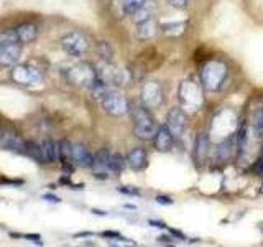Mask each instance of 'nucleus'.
I'll return each instance as SVG.
<instances>
[{"instance_id": "c9c22d12", "label": "nucleus", "mask_w": 263, "mask_h": 247, "mask_svg": "<svg viewBox=\"0 0 263 247\" xmlns=\"http://www.w3.org/2000/svg\"><path fill=\"white\" fill-rule=\"evenodd\" d=\"M158 241H160V242H163V244H164V242L171 244V242H173V239H171V237H168V236H161V237H158Z\"/></svg>"}, {"instance_id": "a878e982", "label": "nucleus", "mask_w": 263, "mask_h": 247, "mask_svg": "<svg viewBox=\"0 0 263 247\" xmlns=\"http://www.w3.org/2000/svg\"><path fill=\"white\" fill-rule=\"evenodd\" d=\"M148 0H122V5H123V12L128 13V15H134L138 8H142Z\"/></svg>"}, {"instance_id": "7c9ffc66", "label": "nucleus", "mask_w": 263, "mask_h": 247, "mask_svg": "<svg viewBox=\"0 0 263 247\" xmlns=\"http://www.w3.org/2000/svg\"><path fill=\"white\" fill-rule=\"evenodd\" d=\"M252 171L255 173V175H263V150L258 156V160L255 162V165L252 167Z\"/></svg>"}, {"instance_id": "412c9836", "label": "nucleus", "mask_w": 263, "mask_h": 247, "mask_svg": "<svg viewBox=\"0 0 263 247\" xmlns=\"http://www.w3.org/2000/svg\"><path fill=\"white\" fill-rule=\"evenodd\" d=\"M58 160H60L63 165L69 163V160H72V145L68 142V140L58 142Z\"/></svg>"}, {"instance_id": "bb28decb", "label": "nucleus", "mask_w": 263, "mask_h": 247, "mask_svg": "<svg viewBox=\"0 0 263 247\" xmlns=\"http://www.w3.org/2000/svg\"><path fill=\"white\" fill-rule=\"evenodd\" d=\"M0 43H20L16 28H5L0 31Z\"/></svg>"}, {"instance_id": "39448f33", "label": "nucleus", "mask_w": 263, "mask_h": 247, "mask_svg": "<svg viewBox=\"0 0 263 247\" xmlns=\"http://www.w3.org/2000/svg\"><path fill=\"white\" fill-rule=\"evenodd\" d=\"M96 74H97V79L105 82L107 86L109 84H117V86L125 84L127 79H128L127 73L123 69H119V68H115V66H112L110 61L99 63L97 68H96Z\"/></svg>"}, {"instance_id": "9b49d317", "label": "nucleus", "mask_w": 263, "mask_h": 247, "mask_svg": "<svg viewBox=\"0 0 263 247\" xmlns=\"http://www.w3.org/2000/svg\"><path fill=\"white\" fill-rule=\"evenodd\" d=\"M22 43H0V66L8 68L18 61Z\"/></svg>"}, {"instance_id": "7ed1b4c3", "label": "nucleus", "mask_w": 263, "mask_h": 247, "mask_svg": "<svg viewBox=\"0 0 263 247\" xmlns=\"http://www.w3.org/2000/svg\"><path fill=\"white\" fill-rule=\"evenodd\" d=\"M178 97L181 104H183V107H187V109H191V111H197L202 104V91L194 81L181 82Z\"/></svg>"}, {"instance_id": "6e6552de", "label": "nucleus", "mask_w": 263, "mask_h": 247, "mask_svg": "<svg viewBox=\"0 0 263 247\" xmlns=\"http://www.w3.org/2000/svg\"><path fill=\"white\" fill-rule=\"evenodd\" d=\"M12 79L16 84L22 86H33L41 82V74L31 66H23V64H16L12 69Z\"/></svg>"}, {"instance_id": "6ab92c4d", "label": "nucleus", "mask_w": 263, "mask_h": 247, "mask_svg": "<svg viewBox=\"0 0 263 247\" xmlns=\"http://www.w3.org/2000/svg\"><path fill=\"white\" fill-rule=\"evenodd\" d=\"M16 35H18L20 43H33L38 37V27L35 23H23L16 27Z\"/></svg>"}, {"instance_id": "f704fd0d", "label": "nucleus", "mask_w": 263, "mask_h": 247, "mask_svg": "<svg viewBox=\"0 0 263 247\" xmlns=\"http://www.w3.org/2000/svg\"><path fill=\"white\" fill-rule=\"evenodd\" d=\"M43 198H45V200H49L51 203H60V201H61L60 198H58V196H53V195H45Z\"/></svg>"}, {"instance_id": "4468645a", "label": "nucleus", "mask_w": 263, "mask_h": 247, "mask_svg": "<svg viewBox=\"0 0 263 247\" xmlns=\"http://www.w3.org/2000/svg\"><path fill=\"white\" fill-rule=\"evenodd\" d=\"M0 145L12 152H25V144L22 142L18 134H15L12 130H7L0 135Z\"/></svg>"}, {"instance_id": "4be33fe9", "label": "nucleus", "mask_w": 263, "mask_h": 247, "mask_svg": "<svg viewBox=\"0 0 263 247\" xmlns=\"http://www.w3.org/2000/svg\"><path fill=\"white\" fill-rule=\"evenodd\" d=\"M153 10H155V4L152 2V0H148V2L142 8H138V10L132 15V19H134L135 23L148 20V19H152V16H153Z\"/></svg>"}, {"instance_id": "1a4fd4ad", "label": "nucleus", "mask_w": 263, "mask_h": 247, "mask_svg": "<svg viewBox=\"0 0 263 247\" xmlns=\"http://www.w3.org/2000/svg\"><path fill=\"white\" fill-rule=\"evenodd\" d=\"M142 101L143 105L148 109H156L163 102V91L161 86L156 81H148L143 84L142 89Z\"/></svg>"}, {"instance_id": "2eb2a0df", "label": "nucleus", "mask_w": 263, "mask_h": 247, "mask_svg": "<svg viewBox=\"0 0 263 247\" xmlns=\"http://www.w3.org/2000/svg\"><path fill=\"white\" fill-rule=\"evenodd\" d=\"M72 160L74 163L78 165V167H90L92 165V160H94V156L89 153V150L84 147V145H81V144H76V145H72Z\"/></svg>"}, {"instance_id": "0eeeda50", "label": "nucleus", "mask_w": 263, "mask_h": 247, "mask_svg": "<svg viewBox=\"0 0 263 247\" xmlns=\"http://www.w3.org/2000/svg\"><path fill=\"white\" fill-rule=\"evenodd\" d=\"M61 46L69 56H76V58L82 56L89 49L87 38L79 31L68 33V35L61 40Z\"/></svg>"}, {"instance_id": "a211bd4d", "label": "nucleus", "mask_w": 263, "mask_h": 247, "mask_svg": "<svg viewBox=\"0 0 263 247\" xmlns=\"http://www.w3.org/2000/svg\"><path fill=\"white\" fill-rule=\"evenodd\" d=\"M156 22L153 19H148L137 23V30H135V37L138 40H150L156 35Z\"/></svg>"}, {"instance_id": "f8f14e48", "label": "nucleus", "mask_w": 263, "mask_h": 247, "mask_svg": "<svg viewBox=\"0 0 263 247\" xmlns=\"http://www.w3.org/2000/svg\"><path fill=\"white\" fill-rule=\"evenodd\" d=\"M109 158H110V153L107 148H101V150L94 155L90 168L94 170V175L97 178H105V175L109 173Z\"/></svg>"}, {"instance_id": "20e7f679", "label": "nucleus", "mask_w": 263, "mask_h": 247, "mask_svg": "<svg viewBox=\"0 0 263 247\" xmlns=\"http://www.w3.org/2000/svg\"><path fill=\"white\" fill-rule=\"evenodd\" d=\"M68 79L69 82H72V84H76V86L90 87L96 82L97 74H96V69L89 63H79V64H74L68 71Z\"/></svg>"}, {"instance_id": "aec40b11", "label": "nucleus", "mask_w": 263, "mask_h": 247, "mask_svg": "<svg viewBox=\"0 0 263 247\" xmlns=\"http://www.w3.org/2000/svg\"><path fill=\"white\" fill-rule=\"evenodd\" d=\"M208 148H209V137L208 134L201 132L196 138V148H194V156L197 162H202L208 156Z\"/></svg>"}, {"instance_id": "5701e85b", "label": "nucleus", "mask_w": 263, "mask_h": 247, "mask_svg": "<svg viewBox=\"0 0 263 247\" xmlns=\"http://www.w3.org/2000/svg\"><path fill=\"white\" fill-rule=\"evenodd\" d=\"M127 167V160L123 158L120 153H114L110 155L109 158V171L114 173V175H117V173H122Z\"/></svg>"}, {"instance_id": "9d476101", "label": "nucleus", "mask_w": 263, "mask_h": 247, "mask_svg": "<svg viewBox=\"0 0 263 247\" xmlns=\"http://www.w3.org/2000/svg\"><path fill=\"white\" fill-rule=\"evenodd\" d=\"M186 114L183 109L179 107H175L168 112V117H166V127L170 129V132L173 134V137H181L184 134V129H186Z\"/></svg>"}, {"instance_id": "c756f323", "label": "nucleus", "mask_w": 263, "mask_h": 247, "mask_svg": "<svg viewBox=\"0 0 263 247\" xmlns=\"http://www.w3.org/2000/svg\"><path fill=\"white\" fill-rule=\"evenodd\" d=\"M99 55L102 56L104 61H110L112 60V48L109 46V43L102 41V43L99 45Z\"/></svg>"}, {"instance_id": "423d86ee", "label": "nucleus", "mask_w": 263, "mask_h": 247, "mask_svg": "<svg viewBox=\"0 0 263 247\" xmlns=\"http://www.w3.org/2000/svg\"><path fill=\"white\" fill-rule=\"evenodd\" d=\"M102 105L105 112L114 115V117L125 115L130 111L128 101L125 99V96H122L120 93H114V91H109V93L102 97Z\"/></svg>"}, {"instance_id": "f257e3e1", "label": "nucleus", "mask_w": 263, "mask_h": 247, "mask_svg": "<svg viewBox=\"0 0 263 247\" xmlns=\"http://www.w3.org/2000/svg\"><path fill=\"white\" fill-rule=\"evenodd\" d=\"M132 112V120H134V134L140 140H153L158 126L153 119V115L145 105H135Z\"/></svg>"}, {"instance_id": "473e14b6", "label": "nucleus", "mask_w": 263, "mask_h": 247, "mask_svg": "<svg viewBox=\"0 0 263 247\" xmlns=\"http://www.w3.org/2000/svg\"><path fill=\"white\" fill-rule=\"evenodd\" d=\"M170 4L173 7H176V8H184L186 4H187V0H170Z\"/></svg>"}, {"instance_id": "f3484780", "label": "nucleus", "mask_w": 263, "mask_h": 247, "mask_svg": "<svg viewBox=\"0 0 263 247\" xmlns=\"http://www.w3.org/2000/svg\"><path fill=\"white\" fill-rule=\"evenodd\" d=\"M40 150H41V162L43 163H53L58 160V142L54 144L53 140H43L40 144Z\"/></svg>"}, {"instance_id": "2f4dec72", "label": "nucleus", "mask_w": 263, "mask_h": 247, "mask_svg": "<svg viewBox=\"0 0 263 247\" xmlns=\"http://www.w3.org/2000/svg\"><path fill=\"white\" fill-rule=\"evenodd\" d=\"M119 191L123 193V195H130V196H140V191L135 188H130V186H120Z\"/></svg>"}, {"instance_id": "c85d7f7f", "label": "nucleus", "mask_w": 263, "mask_h": 247, "mask_svg": "<svg viewBox=\"0 0 263 247\" xmlns=\"http://www.w3.org/2000/svg\"><path fill=\"white\" fill-rule=\"evenodd\" d=\"M25 153H27L30 158H33L38 163H43L41 162V150H40V145H36L35 142H27L25 144Z\"/></svg>"}, {"instance_id": "b1692460", "label": "nucleus", "mask_w": 263, "mask_h": 247, "mask_svg": "<svg viewBox=\"0 0 263 247\" xmlns=\"http://www.w3.org/2000/svg\"><path fill=\"white\" fill-rule=\"evenodd\" d=\"M164 35H170V37H178V35H183L184 30H186V22H176V23H166L161 27Z\"/></svg>"}, {"instance_id": "72a5a7b5", "label": "nucleus", "mask_w": 263, "mask_h": 247, "mask_svg": "<svg viewBox=\"0 0 263 247\" xmlns=\"http://www.w3.org/2000/svg\"><path fill=\"white\" fill-rule=\"evenodd\" d=\"M156 201H158L160 204H173V200L171 198H168V196H156Z\"/></svg>"}, {"instance_id": "dca6fc26", "label": "nucleus", "mask_w": 263, "mask_h": 247, "mask_svg": "<svg viewBox=\"0 0 263 247\" xmlns=\"http://www.w3.org/2000/svg\"><path fill=\"white\" fill-rule=\"evenodd\" d=\"M146 163H148V158H146V152L143 148H134L127 156V165L135 171L143 170L146 167Z\"/></svg>"}, {"instance_id": "f03ea898", "label": "nucleus", "mask_w": 263, "mask_h": 247, "mask_svg": "<svg viewBox=\"0 0 263 247\" xmlns=\"http://www.w3.org/2000/svg\"><path fill=\"white\" fill-rule=\"evenodd\" d=\"M227 76V66L222 63V61H209L205 63L204 69H202V82H204V87L209 89V91H216L219 89V86L224 82Z\"/></svg>"}, {"instance_id": "393cba45", "label": "nucleus", "mask_w": 263, "mask_h": 247, "mask_svg": "<svg viewBox=\"0 0 263 247\" xmlns=\"http://www.w3.org/2000/svg\"><path fill=\"white\" fill-rule=\"evenodd\" d=\"M252 123H253L255 134H257L258 137H261L263 135V107H258V109H255L253 117H252Z\"/></svg>"}, {"instance_id": "cd10ccee", "label": "nucleus", "mask_w": 263, "mask_h": 247, "mask_svg": "<svg viewBox=\"0 0 263 247\" xmlns=\"http://www.w3.org/2000/svg\"><path fill=\"white\" fill-rule=\"evenodd\" d=\"M230 147H232V140H230V138H226L224 142H222V144L217 147V158H219V160L224 162V160L229 158L230 153H232V148H230Z\"/></svg>"}, {"instance_id": "ddd939ff", "label": "nucleus", "mask_w": 263, "mask_h": 247, "mask_svg": "<svg viewBox=\"0 0 263 247\" xmlns=\"http://www.w3.org/2000/svg\"><path fill=\"white\" fill-rule=\"evenodd\" d=\"M153 142H155L156 150L170 152L171 147H173V142H175V137H173V134L166 126H161V127H158V130H156V134L153 137Z\"/></svg>"}]
</instances>
